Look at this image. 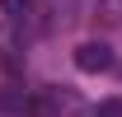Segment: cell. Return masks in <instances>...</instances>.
Returning <instances> with one entry per match:
<instances>
[{"label":"cell","instance_id":"1","mask_svg":"<svg viewBox=\"0 0 122 117\" xmlns=\"http://www.w3.org/2000/svg\"><path fill=\"white\" fill-rule=\"evenodd\" d=\"M75 66H80L85 75L113 70V47H108V42H80V47H75Z\"/></svg>","mask_w":122,"mask_h":117},{"label":"cell","instance_id":"2","mask_svg":"<svg viewBox=\"0 0 122 117\" xmlns=\"http://www.w3.org/2000/svg\"><path fill=\"white\" fill-rule=\"evenodd\" d=\"M24 117H61L56 94H33V98L24 103Z\"/></svg>","mask_w":122,"mask_h":117},{"label":"cell","instance_id":"3","mask_svg":"<svg viewBox=\"0 0 122 117\" xmlns=\"http://www.w3.org/2000/svg\"><path fill=\"white\" fill-rule=\"evenodd\" d=\"M24 103H28V94H19V89H5V94H0V112H24Z\"/></svg>","mask_w":122,"mask_h":117},{"label":"cell","instance_id":"4","mask_svg":"<svg viewBox=\"0 0 122 117\" xmlns=\"http://www.w3.org/2000/svg\"><path fill=\"white\" fill-rule=\"evenodd\" d=\"M94 117H122V98H103L94 108Z\"/></svg>","mask_w":122,"mask_h":117},{"label":"cell","instance_id":"5","mask_svg":"<svg viewBox=\"0 0 122 117\" xmlns=\"http://www.w3.org/2000/svg\"><path fill=\"white\" fill-rule=\"evenodd\" d=\"M0 10H5V14H24V10H28V0H0Z\"/></svg>","mask_w":122,"mask_h":117}]
</instances>
